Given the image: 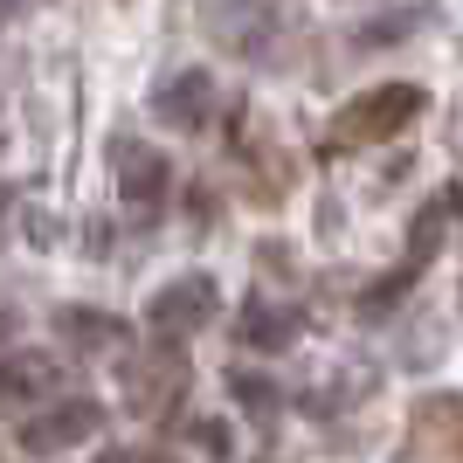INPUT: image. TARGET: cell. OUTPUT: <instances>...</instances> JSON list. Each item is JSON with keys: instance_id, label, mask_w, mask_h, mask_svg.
Instances as JSON below:
<instances>
[{"instance_id": "obj_1", "label": "cell", "mask_w": 463, "mask_h": 463, "mask_svg": "<svg viewBox=\"0 0 463 463\" xmlns=\"http://www.w3.org/2000/svg\"><path fill=\"white\" fill-rule=\"evenodd\" d=\"M429 90L422 83H373L367 97H353L346 111L332 118L326 146L332 153H360V146H387V138H402L415 118H422Z\"/></svg>"}, {"instance_id": "obj_2", "label": "cell", "mask_w": 463, "mask_h": 463, "mask_svg": "<svg viewBox=\"0 0 463 463\" xmlns=\"http://www.w3.org/2000/svg\"><path fill=\"white\" fill-rule=\"evenodd\" d=\"M214 311H222V284L208 270H187V277H174V284H159L146 298V332H153L159 346H187L194 332L214 326Z\"/></svg>"}, {"instance_id": "obj_3", "label": "cell", "mask_w": 463, "mask_h": 463, "mask_svg": "<svg viewBox=\"0 0 463 463\" xmlns=\"http://www.w3.org/2000/svg\"><path fill=\"white\" fill-rule=\"evenodd\" d=\"M118 373H125V408L146 415V422L174 415L180 394H187V353L180 346H153V353H138V360H125Z\"/></svg>"}, {"instance_id": "obj_4", "label": "cell", "mask_w": 463, "mask_h": 463, "mask_svg": "<svg viewBox=\"0 0 463 463\" xmlns=\"http://www.w3.org/2000/svg\"><path fill=\"white\" fill-rule=\"evenodd\" d=\"M97 429H104V408H97L90 394H70V402H56V408H42V415L21 422V449H28V457H56V449L90 443Z\"/></svg>"}, {"instance_id": "obj_5", "label": "cell", "mask_w": 463, "mask_h": 463, "mask_svg": "<svg viewBox=\"0 0 463 463\" xmlns=\"http://www.w3.org/2000/svg\"><path fill=\"white\" fill-rule=\"evenodd\" d=\"M166 187H174L166 153L118 138V201H125V214H132V222H153V214L166 208Z\"/></svg>"}, {"instance_id": "obj_6", "label": "cell", "mask_w": 463, "mask_h": 463, "mask_svg": "<svg viewBox=\"0 0 463 463\" xmlns=\"http://www.w3.org/2000/svg\"><path fill=\"white\" fill-rule=\"evenodd\" d=\"M153 118L166 125V132H201L214 118V77L208 70H180V77H166L153 90Z\"/></svg>"}, {"instance_id": "obj_7", "label": "cell", "mask_w": 463, "mask_h": 463, "mask_svg": "<svg viewBox=\"0 0 463 463\" xmlns=\"http://www.w3.org/2000/svg\"><path fill=\"white\" fill-rule=\"evenodd\" d=\"M56 387H62V360H56V353H35V346H14V353H0V408L49 402Z\"/></svg>"}, {"instance_id": "obj_8", "label": "cell", "mask_w": 463, "mask_h": 463, "mask_svg": "<svg viewBox=\"0 0 463 463\" xmlns=\"http://www.w3.org/2000/svg\"><path fill=\"white\" fill-rule=\"evenodd\" d=\"M56 332H62V346H77V353H111V346H125V318L90 311V305H62V311H56Z\"/></svg>"}, {"instance_id": "obj_9", "label": "cell", "mask_w": 463, "mask_h": 463, "mask_svg": "<svg viewBox=\"0 0 463 463\" xmlns=\"http://www.w3.org/2000/svg\"><path fill=\"white\" fill-rule=\"evenodd\" d=\"M298 332H305V318H298V311L256 305V298H250V311L235 318V339H242V346H256V353H284Z\"/></svg>"}, {"instance_id": "obj_10", "label": "cell", "mask_w": 463, "mask_h": 463, "mask_svg": "<svg viewBox=\"0 0 463 463\" xmlns=\"http://www.w3.org/2000/svg\"><path fill=\"white\" fill-rule=\"evenodd\" d=\"M443 229H449V201H429V208L415 214V229H408V270H429V263H436Z\"/></svg>"}, {"instance_id": "obj_11", "label": "cell", "mask_w": 463, "mask_h": 463, "mask_svg": "<svg viewBox=\"0 0 463 463\" xmlns=\"http://www.w3.org/2000/svg\"><path fill=\"white\" fill-rule=\"evenodd\" d=\"M229 387L250 415H277V381H263V373H250V367H229Z\"/></svg>"}, {"instance_id": "obj_12", "label": "cell", "mask_w": 463, "mask_h": 463, "mask_svg": "<svg viewBox=\"0 0 463 463\" xmlns=\"http://www.w3.org/2000/svg\"><path fill=\"white\" fill-rule=\"evenodd\" d=\"M408 28H415V14H387V21H367V28H360V42H367V49H394Z\"/></svg>"}, {"instance_id": "obj_13", "label": "cell", "mask_w": 463, "mask_h": 463, "mask_svg": "<svg viewBox=\"0 0 463 463\" xmlns=\"http://www.w3.org/2000/svg\"><path fill=\"white\" fill-rule=\"evenodd\" d=\"M90 463H174L166 449H153V443H118V449H97Z\"/></svg>"}, {"instance_id": "obj_14", "label": "cell", "mask_w": 463, "mask_h": 463, "mask_svg": "<svg viewBox=\"0 0 463 463\" xmlns=\"http://www.w3.org/2000/svg\"><path fill=\"white\" fill-rule=\"evenodd\" d=\"M194 443L208 449V457H229V429L222 422H194Z\"/></svg>"}, {"instance_id": "obj_15", "label": "cell", "mask_w": 463, "mask_h": 463, "mask_svg": "<svg viewBox=\"0 0 463 463\" xmlns=\"http://www.w3.org/2000/svg\"><path fill=\"white\" fill-rule=\"evenodd\" d=\"M14 7H21V0H0V28H7V21H14Z\"/></svg>"}]
</instances>
